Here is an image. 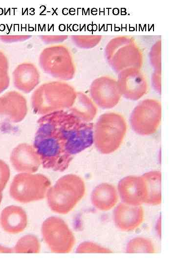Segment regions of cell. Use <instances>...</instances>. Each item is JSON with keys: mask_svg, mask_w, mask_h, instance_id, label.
Listing matches in <instances>:
<instances>
[{"mask_svg": "<svg viewBox=\"0 0 176 264\" xmlns=\"http://www.w3.org/2000/svg\"><path fill=\"white\" fill-rule=\"evenodd\" d=\"M33 146L44 168L63 172L73 156L93 144V124L79 119L68 110L42 115Z\"/></svg>", "mask_w": 176, "mask_h": 264, "instance_id": "1", "label": "cell"}, {"mask_svg": "<svg viewBox=\"0 0 176 264\" xmlns=\"http://www.w3.org/2000/svg\"><path fill=\"white\" fill-rule=\"evenodd\" d=\"M77 92L70 84L62 81L44 83L33 92L30 102L36 114L44 115L68 110L73 104Z\"/></svg>", "mask_w": 176, "mask_h": 264, "instance_id": "2", "label": "cell"}, {"mask_svg": "<svg viewBox=\"0 0 176 264\" xmlns=\"http://www.w3.org/2000/svg\"><path fill=\"white\" fill-rule=\"evenodd\" d=\"M86 192L83 179L74 174L59 178L46 194L48 205L54 212L66 214L83 198Z\"/></svg>", "mask_w": 176, "mask_h": 264, "instance_id": "3", "label": "cell"}, {"mask_svg": "<svg viewBox=\"0 0 176 264\" xmlns=\"http://www.w3.org/2000/svg\"><path fill=\"white\" fill-rule=\"evenodd\" d=\"M127 125L124 117L115 112L101 115L93 126V144L103 154H110L120 146L125 136Z\"/></svg>", "mask_w": 176, "mask_h": 264, "instance_id": "4", "label": "cell"}, {"mask_svg": "<svg viewBox=\"0 0 176 264\" xmlns=\"http://www.w3.org/2000/svg\"><path fill=\"white\" fill-rule=\"evenodd\" d=\"M39 64L47 75L65 81L73 78L75 66L69 49L63 44H54L44 48L39 57Z\"/></svg>", "mask_w": 176, "mask_h": 264, "instance_id": "5", "label": "cell"}, {"mask_svg": "<svg viewBox=\"0 0 176 264\" xmlns=\"http://www.w3.org/2000/svg\"><path fill=\"white\" fill-rule=\"evenodd\" d=\"M50 186V180L44 175L21 173L13 178L9 194L17 201L29 203L44 199Z\"/></svg>", "mask_w": 176, "mask_h": 264, "instance_id": "6", "label": "cell"}, {"mask_svg": "<svg viewBox=\"0 0 176 264\" xmlns=\"http://www.w3.org/2000/svg\"><path fill=\"white\" fill-rule=\"evenodd\" d=\"M106 52L109 64L116 72L129 68H138L141 65V51L129 38L112 39L107 45Z\"/></svg>", "mask_w": 176, "mask_h": 264, "instance_id": "7", "label": "cell"}, {"mask_svg": "<svg viewBox=\"0 0 176 264\" xmlns=\"http://www.w3.org/2000/svg\"><path fill=\"white\" fill-rule=\"evenodd\" d=\"M41 234L44 242L53 252L68 253L75 242L74 236L66 223L58 217H49L43 221Z\"/></svg>", "mask_w": 176, "mask_h": 264, "instance_id": "8", "label": "cell"}, {"mask_svg": "<svg viewBox=\"0 0 176 264\" xmlns=\"http://www.w3.org/2000/svg\"><path fill=\"white\" fill-rule=\"evenodd\" d=\"M161 119V106L156 100L147 99L140 102L134 109L130 117L133 131L147 136L155 133Z\"/></svg>", "mask_w": 176, "mask_h": 264, "instance_id": "9", "label": "cell"}, {"mask_svg": "<svg viewBox=\"0 0 176 264\" xmlns=\"http://www.w3.org/2000/svg\"><path fill=\"white\" fill-rule=\"evenodd\" d=\"M27 112V101L22 94L14 90L5 93L0 96V130L22 122Z\"/></svg>", "mask_w": 176, "mask_h": 264, "instance_id": "10", "label": "cell"}, {"mask_svg": "<svg viewBox=\"0 0 176 264\" xmlns=\"http://www.w3.org/2000/svg\"><path fill=\"white\" fill-rule=\"evenodd\" d=\"M89 92L91 99L94 104L103 109L115 107L122 96L117 81L107 76L95 79L91 84Z\"/></svg>", "mask_w": 176, "mask_h": 264, "instance_id": "11", "label": "cell"}, {"mask_svg": "<svg viewBox=\"0 0 176 264\" xmlns=\"http://www.w3.org/2000/svg\"><path fill=\"white\" fill-rule=\"evenodd\" d=\"M117 81L121 95L130 100L139 99L148 90L146 78L138 68H129L122 70Z\"/></svg>", "mask_w": 176, "mask_h": 264, "instance_id": "12", "label": "cell"}, {"mask_svg": "<svg viewBox=\"0 0 176 264\" xmlns=\"http://www.w3.org/2000/svg\"><path fill=\"white\" fill-rule=\"evenodd\" d=\"M118 191L124 203L138 206L146 202L147 189L142 176H129L123 177L118 183Z\"/></svg>", "mask_w": 176, "mask_h": 264, "instance_id": "13", "label": "cell"}, {"mask_svg": "<svg viewBox=\"0 0 176 264\" xmlns=\"http://www.w3.org/2000/svg\"><path fill=\"white\" fill-rule=\"evenodd\" d=\"M10 160L19 173H35L41 165L39 155L33 145L25 143L19 144L13 149Z\"/></svg>", "mask_w": 176, "mask_h": 264, "instance_id": "14", "label": "cell"}, {"mask_svg": "<svg viewBox=\"0 0 176 264\" xmlns=\"http://www.w3.org/2000/svg\"><path fill=\"white\" fill-rule=\"evenodd\" d=\"M144 220V210L140 205L119 203L114 209L113 220L115 226L124 231L135 229Z\"/></svg>", "mask_w": 176, "mask_h": 264, "instance_id": "15", "label": "cell"}, {"mask_svg": "<svg viewBox=\"0 0 176 264\" xmlns=\"http://www.w3.org/2000/svg\"><path fill=\"white\" fill-rule=\"evenodd\" d=\"M14 87L24 93H29L37 88L40 82V74L33 63L24 62L18 65L12 74Z\"/></svg>", "mask_w": 176, "mask_h": 264, "instance_id": "16", "label": "cell"}, {"mask_svg": "<svg viewBox=\"0 0 176 264\" xmlns=\"http://www.w3.org/2000/svg\"><path fill=\"white\" fill-rule=\"evenodd\" d=\"M27 216L20 206L10 205L5 207L0 216V224L5 232L18 234L23 231L27 225Z\"/></svg>", "mask_w": 176, "mask_h": 264, "instance_id": "17", "label": "cell"}, {"mask_svg": "<svg viewBox=\"0 0 176 264\" xmlns=\"http://www.w3.org/2000/svg\"><path fill=\"white\" fill-rule=\"evenodd\" d=\"M91 201L92 205L101 211H108L116 204L118 194L114 186L102 183L96 186L91 194Z\"/></svg>", "mask_w": 176, "mask_h": 264, "instance_id": "18", "label": "cell"}, {"mask_svg": "<svg viewBox=\"0 0 176 264\" xmlns=\"http://www.w3.org/2000/svg\"><path fill=\"white\" fill-rule=\"evenodd\" d=\"M67 110L86 122H91L97 113L96 105L90 98L82 92H77L74 103Z\"/></svg>", "mask_w": 176, "mask_h": 264, "instance_id": "19", "label": "cell"}, {"mask_svg": "<svg viewBox=\"0 0 176 264\" xmlns=\"http://www.w3.org/2000/svg\"><path fill=\"white\" fill-rule=\"evenodd\" d=\"M146 186L147 197L145 203L158 205L161 202V173L152 171L142 175Z\"/></svg>", "mask_w": 176, "mask_h": 264, "instance_id": "20", "label": "cell"}, {"mask_svg": "<svg viewBox=\"0 0 176 264\" xmlns=\"http://www.w3.org/2000/svg\"><path fill=\"white\" fill-rule=\"evenodd\" d=\"M12 249L13 252L16 253H38L41 244L37 237L28 234L21 237Z\"/></svg>", "mask_w": 176, "mask_h": 264, "instance_id": "21", "label": "cell"}, {"mask_svg": "<svg viewBox=\"0 0 176 264\" xmlns=\"http://www.w3.org/2000/svg\"><path fill=\"white\" fill-rule=\"evenodd\" d=\"M126 252L129 253H154L155 248L150 239L144 237H136L128 243Z\"/></svg>", "mask_w": 176, "mask_h": 264, "instance_id": "22", "label": "cell"}, {"mask_svg": "<svg viewBox=\"0 0 176 264\" xmlns=\"http://www.w3.org/2000/svg\"><path fill=\"white\" fill-rule=\"evenodd\" d=\"M9 85L8 60L6 55L0 50V93L5 90Z\"/></svg>", "mask_w": 176, "mask_h": 264, "instance_id": "23", "label": "cell"}, {"mask_svg": "<svg viewBox=\"0 0 176 264\" xmlns=\"http://www.w3.org/2000/svg\"><path fill=\"white\" fill-rule=\"evenodd\" d=\"M100 36L73 35L72 43L78 47L88 49L95 46L101 40Z\"/></svg>", "mask_w": 176, "mask_h": 264, "instance_id": "24", "label": "cell"}, {"mask_svg": "<svg viewBox=\"0 0 176 264\" xmlns=\"http://www.w3.org/2000/svg\"><path fill=\"white\" fill-rule=\"evenodd\" d=\"M76 253H109L112 251L91 242H84L77 247Z\"/></svg>", "mask_w": 176, "mask_h": 264, "instance_id": "25", "label": "cell"}, {"mask_svg": "<svg viewBox=\"0 0 176 264\" xmlns=\"http://www.w3.org/2000/svg\"><path fill=\"white\" fill-rule=\"evenodd\" d=\"M10 176L9 166L4 161L0 159V186L3 190L9 180Z\"/></svg>", "mask_w": 176, "mask_h": 264, "instance_id": "26", "label": "cell"}, {"mask_svg": "<svg viewBox=\"0 0 176 264\" xmlns=\"http://www.w3.org/2000/svg\"><path fill=\"white\" fill-rule=\"evenodd\" d=\"M41 40L46 44H56L62 43L67 39L66 35H42L40 36Z\"/></svg>", "mask_w": 176, "mask_h": 264, "instance_id": "27", "label": "cell"}, {"mask_svg": "<svg viewBox=\"0 0 176 264\" xmlns=\"http://www.w3.org/2000/svg\"><path fill=\"white\" fill-rule=\"evenodd\" d=\"M31 37L30 35H0V40L3 43H11L23 42Z\"/></svg>", "mask_w": 176, "mask_h": 264, "instance_id": "28", "label": "cell"}, {"mask_svg": "<svg viewBox=\"0 0 176 264\" xmlns=\"http://www.w3.org/2000/svg\"><path fill=\"white\" fill-rule=\"evenodd\" d=\"M152 86L159 93H161V70H156L152 76Z\"/></svg>", "mask_w": 176, "mask_h": 264, "instance_id": "29", "label": "cell"}, {"mask_svg": "<svg viewBox=\"0 0 176 264\" xmlns=\"http://www.w3.org/2000/svg\"><path fill=\"white\" fill-rule=\"evenodd\" d=\"M13 252L12 248L5 247L0 245V253H12Z\"/></svg>", "mask_w": 176, "mask_h": 264, "instance_id": "30", "label": "cell"}, {"mask_svg": "<svg viewBox=\"0 0 176 264\" xmlns=\"http://www.w3.org/2000/svg\"><path fill=\"white\" fill-rule=\"evenodd\" d=\"M3 190L0 186V204L1 203V201L2 200V191H3Z\"/></svg>", "mask_w": 176, "mask_h": 264, "instance_id": "31", "label": "cell"}]
</instances>
